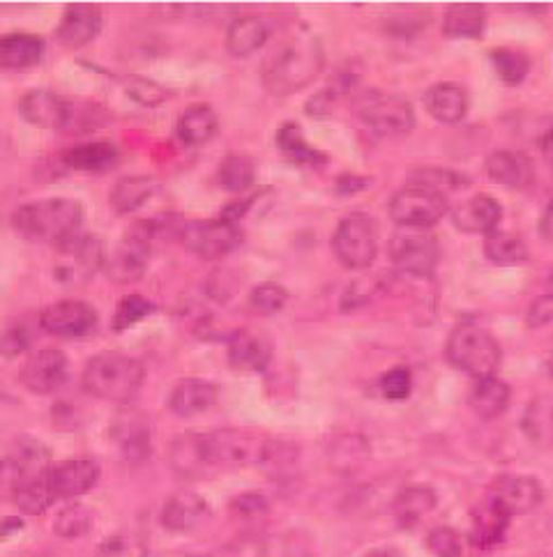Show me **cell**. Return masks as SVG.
I'll return each instance as SVG.
<instances>
[{
    "mask_svg": "<svg viewBox=\"0 0 553 557\" xmlns=\"http://www.w3.org/2000/svg\"><path fill=\"white\" fill-rule=\"evenodd\" d=\"M192 470L199 468H245L272 466L286 459L288 447L254 431L220 429L189 435L185 447Z\"/></svg>",
    "mask_w": 553,
    "mask_h": 557,
    "instance_id": "6da1fadb",
    "label": "cell"
},
{
    "mask_svg": "<svg viewBox=\"0 0 553 557\" xmlns=\"http://www.w3.org/2000/svg\"><path fill=\"white\" fill-rule=\"evenodd\" d=\"M325 53L319 39L309 33L293 35L276 49L261 70L263 86L274 97H286L309 86L323 72Z\"/></svg>",
    "mask_w": 553,
    "mask_h": 557,
    "instance_id": "7a4b0ae2",
    "label": "cell"
},
{
    "mask_svg": "<svg viewBox=\"0 0 553 557\" xmlns=\"http://www.w3.org/2000/svg\"><path fill=\"white\" fill-rule=\"evenodd\" d=\"M84 224V206L74 198H39L19 206L12 214L14 231L28 243L65 245Z\"/></svg>",
    "mask_w": 553,
    "mask_h": 557,
    "instance_id": "3957f363",
    "label": "cell"
},
{
    "mask_svg": "<svg viewBox=\"0 0 553 557\" xmlns=\"http://www.w3.org/2000/svg\"><path fill=\"white\" fill-rule=\"evenodd\" d=\"M146 383V367L132 355L107 350L93 355L86 369L82 385L84 389L109 404H127L138 394Z\"/></svg>",
    "mask_w": 553,
    "mask_h": 557,
    "instance_id": "277c9868",
    "label": "cell"
},
{
    "mask_svg": "<svg viewBox=\"0 0 553 557\" xmlns=\"http://www.w3.org/2000/svg\"><path fill=\"white\" fill-rule=\"evenodd\" d=\"M445 357L454 369L480 381V377L496 375L503 350L493 339V334L482 325L462 323L447 336Z\"/></svg>",
    "mask_w": 553,
    "mask_h": 557,
    "instance_id": "5b68a950",
    "label": "cell"
},
{
    "mask_svg": "<svg viewBox=\"0 0 553 557\" xmlns=\"http://www.w3.org/2000/svg\"><path fill=\"white\" fill-rule=\"evenodd\" d=\"M162 228L164 226L160 222H155V219H144V222L134 224L123 237V243L107 258L105 272L109 276V282L118 286H127L136 284L138 278H144L155 251V240L157 235L162 233Z\"/></svg>",
    "mask_w": 553,
    "mask_h": 557,
    "instance_id": "8992f818",
    "label": "cell"
},
{
    "mask_svg": "<svg viewBox=\"0 0 553 557\" xmlns=\"http://www.w3.org/2000/svg\"><path fill=\"white\" fill-rule=\"evenodd\" d=\"M183 247L204 258V261L217 263L222 258L231 256L245 240V233L238 224L226 222V219H194V222H183L177 231Z\"/></svg>",
    "mask_w": 553,
    "mask_h": 557,
    "instance_id": "52a82bcc",
    "label": "cell"
},
{
    "mask_svg": "<svg viewBox=\"0 0 553 557\" xmlns=\"http://www.w3.org/2000/svg\"><path fill=\"white\" fill-rule=\"evenodd\" d=\"M332 251L348 270H367L379 256V224L365 212L344 216L332 235Z\"/></svg>",
    "mask_w": 553,
    "mask_h": 557,
    "instance_id": "ba28073f",
    "label": "cell"
},
{
    "mask_svg": "<svg viewBox=\"0 0 553 557\" xmlns=\"http://www.w3.org/2000/svg\"><path fill=\"white\" fill-rule=\"evenodd\" d=\"M388 210L392 222L397 226L413 231H429L447 214L450 206L445 194L420 185H408L390 198Z\"/></svg>",
    "mask_w": 553,
    "mask_h": 557,
    "instance_id": "9c48e42d",
    "label": "cell"
},
{
    "mask_svg": "<svg viewBox=\"0 0 553 557\" xmlns=\"http://www.w3.org/2000/svg\"><path fill=\"white\" fill-rule=\"evenodd\" d=\"M355 113L371 132L381 136L408 134L415 127V111L410 102L383 90H367L358 95Z\"/></svg>",
    "mask_w": 553,
    "mask_h": 557,
    "instance_id": "30bf717a",
    "label": "cell"
},
{
    "mask_svg": "<svg viewBox=\"0 0 553 557\" xmlns=\"http://www.w3.org/2000/svg\"><path fill=\"white\" fill-rule=\"evenodd\" d=\"M388 253L392 265L400 272L427 278L433 274L441 261V245L439 237L431 231L402 228L400 233L392 235Z\"/></svg>",
    "mask_w": 553,
    "mask_h": 557,
    "instance_id": "8fae6325",
    "label": "cell"
},
{
    "mask_svg": "<svg viewBox=\"0 0 553 557\" xmlns=\"http://www.w3.org/2000/svg\"><path fill=\"white\" fill-rule=\"evenodd\" d=\"M70 377V360L63 350L42 348L26 357L19 369V383L37 396H47L61 389Z\"/></svg>",
    "mask_w": 553,
    "mask_h": 557,
    "instance_id": "7c38bea8",
    "label": "cell"
},
{
    "mask_svg": "<svg viewBox=\"0 0 553 557\" xmlns=\"http://www.w3.org/2000/svg\"><path fill=\"white\" fill-rule=\"evenodd\" d=\"M97 311L84 300L53 302L39 313V325L58 339H86L97 330Z\"/></svg>",
    "mask_w": 553,
    "mask_h": 557,
    "instance_id": "4fadbf2b",
    "label": "cell"
},
{
    "mask_svg": "<svg viewBox=\"0 0 553 557\" xmlns=\"http://www.w3.org/2000/svg\"><path fill=\"white\" fill-rule=\"evenodd\" d=\"M19 113L39 129H65L74 121V104L53 90L35 88L19 99Z\"/></svg>",
    "mask_w": 553,
    "mask_h": 557,
    "instance_id": "5bb4252c",
    "label": "cell"
},
{
    "mask_svg": "<svg viewBox=\"0 0 553 557\" xmlns=\"http://www.w3.org/2000/svg\"><path fill=\"white\" fill-rule=\"evenodd\" d=\"M542 486L538 480L524 474H505L491 484L489 500L503 509L509 519L512 516H524L538 509L542 503Z\"/></svg>",
    "mask_w": 553,
    "mask_h": 557,
    "instance_id": "9a60e30c",
    "label": "cell"
},
{
    "mask_svg": "<svg viewBox=\"0 0 553 557\" xmlns=\"http://www.w3.org/2000/svg\"><path fill=\"white\" fill-rule=\"evenodd\" d=\"M70 263L53 268V276L61 284H74L76 278H88L93 272L105 268V245L93 235H74L72 240L61 245Z\"/></svg>",
    "mask_w": 553,
    "mask_h": 557,
    "instance_id": "2e32d148",
    "label": "cell"
},
{
    "mask_svg": "<svg viewBox=\"0 0 553 557\" xmlns=\"http://www.w3.org/2000/svg\"><path fill=\"white\" fill-rule=\"evenodd\" d=\"M503 219V208L487 194H478L468 198L462 206H457L452 210V224L457 231L466 233V235H482L489 237L493 233H499Z\"/></svg>",
    "mask_w": 553,
    "mask_h": 557,
    "instance_id": "e0dca14e",
    "label": "cell"
},
{
    "mask_svg": "<svg viewBox=\"0 0 553 557\" xmlns=\"http://www.w3.org/2000/svg\"><path fill=\"white\" fill-rule=\"evenodd\" d=\"M484 171L491 183L507 189H528L538 181L536 162L519 150H496L489 154Z\"/></svg>",
    "mask_w": 553,
    "mask_h": 557,
    "instance_id": "ac0fdd59",
    "label": "cell"
},
{
    "mask_svg": "<svg viewBox=\"0 0 553 557\" xmlns=\"http://www.w3.org/2000/svg\"><path fill=\"white\" fill-rule=\"evenodd\" d=\"M105 28V14L95 5H70L56 30L58 42L67 49H82L95 42Z\"/></svg>",
    "mask_w": 553,
    "mask_h": 557,
    "instance_id": "d6986e66",
    "label": "cell"
},
{
    "mask_svg": "<svg viewBox=\"0 0 553 557\" xmlns=\"http://www.w3.org/2000/svg\"><path fill=\"white\" fill-rule=\"evenodd\" d=\"M118 449L130 463H144L150 456V426L144 412L127 410L113 424Z\"/></svg>",
    "mask_w": 553,
    "mask_h": 557,
    "instance_id": "ffe728a7",
    "label": "cell"
},
{
    "mask_svg": "<svg viewBox=\"0 0 553 557\" xmlns=\"http://www.w3.org/2000/svg\"><path fill=\"white\" fill-rule=\"evenodd\" d=\"M49 476L58 500H72V497L86 495L97 484L100 466L90 459H70L61 466H53Z\"/></svg>",
    "mask_w": 553,
    "mask_h": 557,
    "instance_id": "44dd1931",
    "label": "cell"
},
{
    "mask_svg": "<svg viewBox=\"0 0 553 557\" xmlns=\"http://www.w3.org/2000/svg\"><path fill=\"white\" fill-rule=\"evenodd\" d=\"M220 401V387L201 377H185L169 394V410L177 417H194Z\"/></svg>",
    "mask_w": 553,
    "mask_h": 557,
    "instance_id": "7402d4cb",
    "label": "cell"
},
{
    "mask_svg": "<svg viewBox=\"0 0 553 557\" xmlns=\"http://www.w3.org/2000/svg\"><path fill=\"white\" fill-rule=\"evenodd\" d=\"M270 344L263 339L261 334L238 330L231 334L229 339V364L235 371H247V373H261L270 364Z\"/></svg>",
    "mask_w": 553,
    "mask_h": 557,
    "instance_id": "603a6c76",
    "label": "cell"
},
{
    "mask_svg": "<svg viewBox=\"0 0 553 557\" xmlns=\"http://www.w3.org/2000/svg\"><path fill=\"white\" fill-rule=\"evenodd\" d=\"M160 181L157 177L142 173V175H125L111 187L109 206L115 214H130L142 210L150 198L160 194Z\"/></svg>",
    "mask_w": 553,
    "mask_h": 557,
    "instance_id": "cb8c5ba5",
    "label": "cell"
},
{
    "mask_svg": "<svg viewBox=\"0 0 553 557\" xmlns=\"http://www.w3.org/2000/svg\"><path fill=\"white\" fill-rule=\"evenodd\" d=\"M422 102L433 121L443 125H457L468 113V92L457 84L431 86Z\"/></svg>",
    "mask_w": 553,
    "mask_h": 557,
    "instance_id": "d4e9b609",
    "label": "cell"
},
{
    "mask_svg": "<svg viewBox=\"0 0 553 557\" xmlns=\"http://www.w3.org/2000/svg\"><path fill=\"white\" fill-rule=\"evenodd\" d=\"M206 513H208V507L204 503V497L183 491V493L171 495L164 503L160 523L169 532H192L194 528L201 525Z\"/></svg>",
    "mask_w": 553,
    "mask_h": 557,
    "instance_id": "484cf974",
    "label": "cell"
},
{
    "mask_svg": "<svg viewBox=\"0 0 553 557\" xmlns=\"http://www.w3.org/2000/svg\"><path fill=\"white\" fill-rule=\"evenodd\" d=\"M270 22L259 14L235 18L226 33V51L233 58H249L270 39Z\"/></svg>",
    "mask_w": 553,
    "mask_h": 557,
    "instance_id": "4316f807",
    "label": "cell"
},
{
    "mask_svg": "<svg viewBox=\"0 0 553 557\" xmlns=\"http://www.w3.org/2000/svg\"><path fill=\"white\" fill-rule=\"evenodd\" d=\"M45 55V42L30 33H10L0 37V67L24 72L35 67Z\"/></svg>",
    "mask_w": 553,
    "mask_h": 557,
    "instance_id": "83f0119b",
    "label": "cell"
},
{
    "mask_svg": "<svg viewBox=\"0 0 553 557\" xmlns=\"http://www.w3.org/2000/svg\"><path fill=\"white\" fill-rule=\"evenodd\" d=\"M217 129H220L217 111L210 104H192L181 113V117H177L175 136L183 146L196 148L214 138Z\"/></svg>",
    "mask_w": 553,
    "mask_h": 557,
    "instance_id": "f1b7e54d",
    "label": "cell"
},
{
    "mask_svg": "<svg viewBox=\"0 0 553 557\" xmlns=\"http://www.w3.org/2000/svg\"><path fill=\"white\" fill-rule=\"evenodd\" d=\"M121 162V148L111 141H88L63 152V164L78 173H105Z\"/></svg>",
    "mask_w": 553,
    "mask_h": 557,
    "instance_id": "f546056e",
    "label": "cell"
},
{
    "mask_svg": "<svg viewBox=\"0 0 553 557\" xmlns=\"http://www.w3.org/2000/svg\"><path fill=\"white\" fill-rule=\"evenodd\" d=\"M439 497L433 493V488L415 484L406 486L404 491L397 493L392 503V516L402 528H413L418 525L425 516H429L433 509H437Z\"/></svg>",
    "mask_w": 553,
    "mask_h": 557,
    "instance_id": "4dcf8cb0",
    "label": "cell"
},
{
    "mask_svg": "<svg viewBox=\"0 0 553 557\" xmlns=\"http://www.w3.org/2000/svg\"><path fill=\"white\" fill-rule=\"evenodd\" d=\"M509 399L512 392L507 383H503L496 375H491L480 377V381H476V385L470 387L468 406L478 417H482V420H496V417H501L507 410Z\"/></svg>",
    "mask_w": 553,
    "mask_h": 557,
    "instance_id": "1f68e13d",
    "label": "cell"
},
{
    "mask_svg": "<svg viewBox=\"0 0 553 557\" xmlns=\"http://www.w3.org/2000/svg\"><path fill=\"white\" fill-rule=\"evenodd\" d=\"M276 150H280L288 162L300 166L321 169L328 164V154L307 144L305 132L298 123H284L280 127V132H276Z\"/></svg>",
    "mask_w": 553,
    "mask_h": 557,
    "instance_id": "d6a6232c",
    "label": "cell"
},
{
    "mask_svg": "<svg viewBox=\"0 0 553 557\" xmlns=\"http://www.w3.org/2000/svg\"><path fill=\"white\" fill-rule=\"evenodd\" d=\"M521 429L538 447H553V394H540L524 412Z\"/></svg>",
    "mask_w": 553,
    "mask_h": 557,
    "instance_id": "836d02e7",
    "label": "cell"
},
{
    "mask_svg": "<svg viewBox=\"0 0 553 557\" xmlns=\"http://www.w3.org/2000/svg\"><path fill=\"white\" fill-rule=\"evenodd\" d=\"M487 14L482 5H450L443 16V35L452 39H480Z\"/></svg>",
    "mask_w": 553,
    "mask_h": 557,
    "instance_id": "e575fe53",
    "label": "cell"
},
{
    "mask_svg": "<svg viewBox=\"0 0 553 557\" xmlns=\"http://www.w3.org/2000/svg\"><path fill=\"white\" fill-rule=\"evenodd\" d=\"M49 472L33 476V480L19 486V491L14 495V505L19 507V511L26 516H42L58 503V495L53 491Z\"/></svg>",
    "mask_w": 553,
    "mask_h": 557,
    "instance_id": "d590c367",
    "label": "cell"
},
{
    "mask_svg": "<svg viewBox=\"0 0 553 557\" xmlns=\"http://www.w3.org/2000/svg\"><path fill=\"white\" fill-rule=\"evenodd\" d=\"M328 459L334 470L351 474L369 459V443L362 435H337L328 447Z\"/></svg>",
    "mask_w": 553,
    "mask_h": 557,
    "instance_id": "8d00e7d4",
    "label": "cell"
},
{
    "mask_svg": "<svg viewBox=\"0 0 553 557\" xmlns=\"http://www.w3.org/2000/svg\"><path fill=\"white\" fill-rule=\"evenodd\" d=\"M256 164L247 154H226L217 166V183L231 194H243L254 187Z\"/></svg>",
    "mask_w": 553,
    "mask_h": 557,
    "instance_id": "74e56055",
    "label": "cell"
},
{
    "mask_svg": "<svg viewBox=\"0 0 553 557\" xmlns=\"http://www.w3.org/2000/svg\"><path fill=\"white\" fill-rule=\"evenodd\" d=\"M484 256L493 265H521L530 258L528 245L517 235L509 233H493L484 237Z\"/></svg>",
    "mask_w": 553,
    "mask_h": 557,
    "instance_id": "f35d334b",
    "label": "cell"
},
{
    "mask_svg": "<svg viewBox=\"0 0 553 557\" xmlns=\"http://www.w3.org/2000/svg\"><path fill=\"white\" fill-rule=\"evenodd\" d=\"M491 65L501 82L509 88L521 86L530 74V58L519 49H493Z\"/></svg>",
    "mask_w": 553,
    "mask_h": 557,
    "instance_id": "ab89813d",
    "label": "cell"
},
{
    "mask_svg": "<svg viewBox=\"0 0 553 557\" xmlns=\"http://www.w3.org/2000/svg\"><path fill=\"white\" fill-rule=\"evenodd\" d=\"M95 525V511L84 503H70L58 511L53 521V532L63 540H78L86 536Z\"/></svg>",
    "mask_w": 553,
    "mask_h": 557,
    "instance_id": "60d3db41",
    "label": "cell"
},
{
    "mask_svg": "<svg viewBox=\"0 0 553 557\" xmlns=\"http://www.w3.org/2000/svg\"><path fill=\"white\" fill-rule=\"evenodd\" d=\"M123 90L125 95L136 102L138 107H146V109H155L164 104L167 99H171V90L162 84L152 82L148 76H138V74H130L123 78Z\"/></svg>",
    "mask_w": 553,
    "mask_h": 557,
    "instance_id": "b9f144b4",
    "label": "cell"
},
{
    "mask_svg": "<svg viewBox=\"0 0 553 557\" xmlns=\"http://www.w3.org/2000/svg\"><path fill=\"white\" fill-rule=\"evenodd\" d=\"M507 525L509 516L489 500L487 507L476 516V544L480 548L496 546L503 540Z\"/></svg>",
    "mask_w": 553,
    "mask_h": 557,
    "instance_id": "7bdbcfd3",
    "label": "cell"
},
{
    "mask_svg": "<svg viewBox=\"0 0 553 557\" xmlns=\"http://www.w3.org/2000/svg\"><path fill=\"white\" fill-rule=\"evenodd\" d=\"M157 313V305L150 302L148 297L144 295H125L121 302H118L115 307V313H113V321H111V327L113 332H125L134 325H138L142 321H146L148 315Z\"/></svg>",
    "mask_w": 553,
    "mask_h": 557,
    "instance_id": "ee69618b",
    "label": "cell"
},
{
    "mask_svg": "<svg viewBox=\"0 0 553 557\" xmlns=\"http://www.w3.org/2000/svg\"><path fill=\"white\" fill-rule=\"evenodd\" d=\"M288 302V290L274 282H263L256 284L249 290L247 297V307L256 313V315H274L280 313Z\"/></svg>",
    "mask_w": 553,
    "mask_h": 557,
    "instance_id": "f6af8a7d",
    "label": "cell"
},
{
    "mask_svg": "<svg viewBox=\"0 0 553 557\" xmlns=\"http://www.w3.org/2000/svg\"><path fill=\"white\" fill-rule=\"evenodd\" d=\"M95 557H148V548L134 534H113L97 546Z\"/></svg>",
    "mask_w": 553,
    "mask_h": 557,
    "instance_id": "bcb514c9",
    "label": "cell"
},
{
    "mask_svg": "<svg viewBox=\"0 0 553 557\" xmlns=\"http://www.w3.org/2000/svg\"><path fill=\"white\" fill-rule=\"evenodd\" d=\"M468 181L464 175L447 171V169H420L415 171V175L410 177V185H420V187H429L437 191H452L462 185H466Z\"/></svg>",
    "mask_w": 553,
    "mask_h": 557,
    "instance_id": "7dc6e473",
    "label": "cell"
},
{
    "mask_svg": "<svg viewBox=\"0 0 553 557\" xmlns=\"http://www.w3.org/2000/svg\"><path fill=\"white\" fill-rule=\"evenodd\" d=\"M381 392L390 401H404L413 392V375L406 367H394L381 375Z\"/></svg>",
    "mask_w": 553,
    "mask_h": 557,
    "instance_id": "c3c4849f",
    "label": "cell"
},
{
    "mask_svg": "<svg viewBox=\"0 0 553 557\" xmlns=\"http://www.w3.org/2000/svg\"><path fill=\"white\" fill-rule=\"evenodd\" d=\"M30 346H33V334L24 325H10L0 332V357H5V360L26 355Z\"/></svg>",
    "mask_w": 553,
    "mask_h": 557,
    "instance_id": "681fc988",
    "label": "cell"
},
{
    "mask_svg": "<svg viewBox=\"0 0 553 557\" xmlns=\"http://www.w3.org/2000/svg\"><path fill=\"white\" fill-rule=\"evenodd\" d=\"M24 484V470L14 459V454L0 456V503L14 500L19 486Z\"/></svg>",
    "mask_w": 553,
    "mask_h": 557,
    "instance_id": "f907efd6",
    "label": "cell"
},
{
    "mask_svg": "<svg viewBox=\"0 0 553 557\" xmlns=\"http://www.w3.org/2000/svg\"><path fill=\"white\" fill-rule=\"evenodd\" d=\"M427 546L437 557H462V540L452 528H437L427 536Z\"/></svg>",
    "mask_w": 553,
    "mask_h": 557,
    "instance_id": "816d5d0a",
    "label": "cell"
},
{
    "mask_svg": "<svg viewBox=\"0 0 553 557\" xmlns=\"http://www.w3.org/2000/svg\"><path fill=\"white\" fill-rule=\"evenodd\" d=\"M238 286H241V278L235 276L233 272H229V270H214L208 276L206 290H208V297H212V300L226 302L229 297H233L235 293H238Z\"/></svg>",
    "mask_w": 553,
    "mask_h": 557,
    "instance_id": "f5cc1de1",
    "label": "cell"
},
{
    "mask_svg": "<svg viewBox=\"0 0 553 557\" xmlns=\"http://www.w3.org/2000/svg\"><path fill=\"white\" fill-rule=\"evenodd\" d=\"M231 507L243 519H256V516H263L268 511V500L261 493H245L235 497Z\"/></svg>",
    "mask_w": 553,
    "mask_h": 557,
    "instance_id": "db71d44e",
    "label": "cell"
},
{
    "mask_svg": "<svg viewBox=\"0 0 553 557\" xmlns=\"http://www.w3.org/2000/svg\"><path fill=\"white\" fill-rule=\"evenodd\" d=\"M553 321V295H542L528 309V327H542Z\"/></svg>",
    "mask_w": 553,
    "mask_h": 557,
    "instance_id": "11a10c76",
    "label": "cell"
},
{
    "mask_svg": "<svg viewBox=\"0 0 553 557\" xmlns=\"http://www.w3.org/2000/svg\"><path fill=\"white\" fill-rule=\"evenodd\" d=\"M337 88H325V90H321L319 95H314L309 102H307V107H305V111L309 113V115H314V117H325L330 111H332V107H334V102H337Z\"/></svg>",
    "mask_w": 553,
    "mask_h": 557,
    "instance_id": "9f6ffc18",
    "label": "cell"
},
{
    "mask_svg": "<svg viewBox=\"0 0 553 557\" xmlns=\"http://www.w3.org/2000/svg\"><path fill=\"white\" fill-rule=\"evenodd\" d=\"M371 181L369 177H362V175H355V173H344L337 177V194L342 196H353L362 191Z\"/></svg>",
    "mask_w": 553,
    "mask_h": 557,
    "instance_id": "6f0895ef",
    "label": "cell"
},
{
    "mask_svg": "<svg viewBox=\"0 0 553 557\" xmlns=\"http://www.w3.org/2000/svg\"><path fill=\"white\" fill-rule=\"evenodd\" d=\"M540 235H542L544 243L553 245V201L546 206V210L540 219Z\"/></svg>",
    "mask_w": 553,
    "mask_h": 557,
    "instance_id": "680465c9",
    "label": "cell"
},
{
    "mask_svg": "<svg viewBox=\"0 0 553 557\" xmlns=\"http://www.w3.org/2000/svg\"><path fill=\"white\" fill-rule=\"evenodd\" d=\"M540 152L544 157L546 166L553 171V127L540 138Z\"/></svg>",
    "mask_w": 553,
    "mask_h": 557,
    "instance_id": "91938a15",
    "label": "cell"
},
{
    "mask_svg": "<svg viewBox=\"0 0 553 557\" xmlns=\"http://www.w3.org/2000/svg\"><path fill=\"white\" fill-rule=\"evenodd\" d=\"M365 557H404V555L397 548H377V550L367 553Z\"/></svg>",
    "mask_w": 553,
    "mask_h": 557,
    "instance_id": "94428289",
    "label": "cell"
},
{
    "mask_svg": "<svg viewBox=\"0 0 553 557\" xmlns=\"http://www.w3.org/2000/svg\"><path fill=\"white\" fill-rule=\"evenodd\" d=\"M546 373H549V377L553 381V352L549 355V360H546Z\"/></svg>",
    "mask_w": 553,
    "mask_h": 557,
    "instance_id": "6125c7cd",
    "label": "cell"
}]
</instances>
